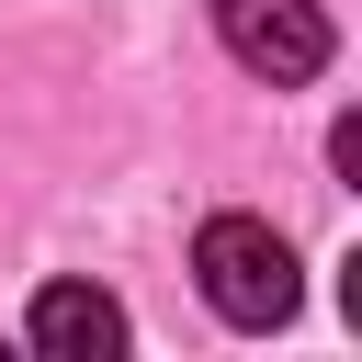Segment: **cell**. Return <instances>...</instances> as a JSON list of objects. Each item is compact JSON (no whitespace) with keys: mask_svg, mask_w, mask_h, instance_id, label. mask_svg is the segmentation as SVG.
I'll return each instance as SVG.
<instances>
[{"mask_svg":"<svg viewBox=\"0 0 362 362\" xmlns=\"http://www.w3.org/2000/svg\"><path fill=\"white\" fill-rule=\"evenodd\" d=\"M23 339H34L45 362H113V351H124V305H113L102 283H45L34 317H23Z\"/></svg>","mask_w":362,"mask_h":362,"instance_id":"3957f363","label":"cell"},{"mask_svg":"<svg viewBox=\"0 0 362 362\" xmlns=\"http://www.w3.org/2000/svg\"><path fill=\"white\" fill-rule=\"evenodd\" d=\"M215 34H226V57H238L249 79H272V90H294V79L328 68V11H317V0H215Z\"/></svg>","mask_w":362,"mask_h":362,"instance_id":"7a4b0ae2","label":"cell"},{"mask_svg":"<svg viewBox=\"0 0 362 362\" xmlns=\"http://www.w3.org/2000/svg\"><path fill=\"white\" fill-rule=\"evenodd\" d=\"M192 283H204V305H215L226 328H283L294 294H305L283 226H260V215H204V238H192Z\"/></svg>","mask_w":362,"mask_h":362,"instance_id":"6da1fadb","label":"cell"}]
</instances>
